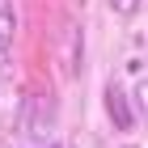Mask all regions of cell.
<instances>
[{
	"instance_id": "6da1fadb",
	"label": "cell",
	"mask_w": 148,
	"mask_h": 148,
	"mask_svg": "<svg viewBox=\"0 0 148 148\" xmlns=\"http://www.w3.org/2000/svg\"><path fill=\"white\" fill-rule=\"evenodd\" d=\"M21 131L30 140H47L51 131H55V97L51 93H38V97H30L25 102V123Z\"/></svg>"
},
{
	"instance_id": "7a4b0ae2",
	"label": "cell",
	"mask_w": 148,
	"mask_h": 148,
	"mask_svg": "<svg viewBox=\"0 0 148 148\" xmlns=\"http://www.w3.org/2000/svg\"><path fill=\"white\" fill-rule=\"evenodd\" d=\"M25 123V93L9 80V72H0V127L17 131Z\"/></svg>"
},
{
	"instance_id": "3957f363",
	"label": "cell",
	"mask_w": 148,
	"mask_h": 148,
	"mask_svg": "<svg viewBox=\"0 0 148 148\" xmlns=\"http://www.w3.org/2000/svg\"><path fill=\"white\" fill-rule=\"evenodd\" d=\"M80 25L76 21H64L59 25V68L64 76H80Z\"/></svg>"
},
{
	"instance_id": "277c9868",
	"label": "cell",
	"mask_w": 148,
	"mask_h": 148,
	"mask_svg": "<svg viewBox=\"0 0 148 148\" xmlns=\"http://www.w3.org/2000/svg\"><path fill=\"white\" fill-rule=\"evenodd\" d=\"M106 114L114 119V127L119 131H131V123H136V114H131V102H127V93L119 89V85H106Z\"/></svg>"
},
{
	"instance_id": "5b68a950",
	"label": "cell",
	"mask_w": 148,
	"mask_h": 148,
	"mask_svg": "<svg viewBox=\"0 0 148 148\" xmlns=\"http://www.w3.org/2000/svg\"><path fill=\"white\" fill-rule=\"evenodd\" d=\"M13 25H17L13 9H0V47H9V38H13Z\"/></svg>"
},
{
	"instance_id": "8992f818",
	"label": "cell",
	"mask_w": 148,
	"mask_h": 148,
	"mask_svg": "<svg viewBox=\"0 0 148 148\" xmlns=\"http://www.w3.org/2000/svg\"><path fill=\"white\" fill-rule=\"evenodd\" d=\"M136 110H140V114L148 119V76H144V80L136 85Z\"/></svg>"
},
{
	"instance_id": "52a82bcc",
	"label": "cell",
	"mask_w": 148,
	"mask_h": 148,
	"mask_svg": "<svg viewBox=\"0 0 148 148\" xmlns=\"http://www.w3.org/2000/svg\"><path fill=\"white\" fill-rule=\"evenodd\" d=\"M110 9L119 13V17H131V13L140 9V0H110Z\"/></svg>"
},
{
	"instance_id": "ba28073f",
	"label": "cell",
	"mask_w": 148,
	"mask_h": 148,
	"mask_svg": "<svg viewBox=\"0 0 148 148\" xmlns=\"http://www.w3.org/2000/svg\"><path fill=\"white\" fill-rule=\"evenodd\" d=\"M127 148H136V144H127Z\"/></svg>"
}]
</instances>
